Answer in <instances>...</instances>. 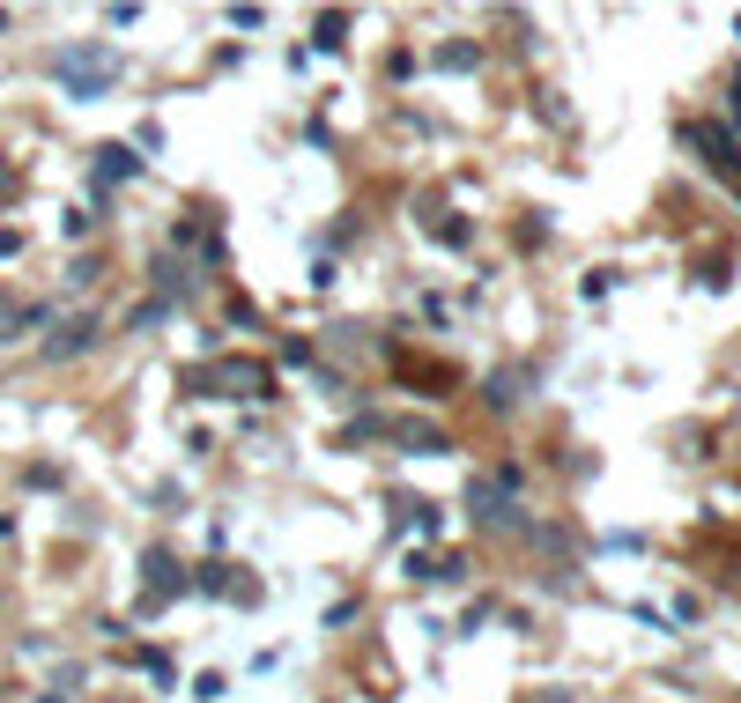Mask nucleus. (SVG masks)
Here are the masks:
<instances>
[{
    "mask_svg": "<svg viewBox=\"0 0 741 703\" xmlns=\"http://www.w3.org/2000/svg\"><path fill=\"white\" fill-rule=\"evenodd\" d=\"M38 703H67V696H38Z\"/></svg>",
    "mask_w": 741,
    "mask_h": 703,
    "instance_id": "obj_10",
    "label": "nucleus"
},
{
    "mask_svg": "<svg viewBox=\"0 0 741 703\" xmlns=\"http://www.w3.org/2000/svg\"><path fill=\"white\" fill-rule=\"evenodd\" d=\"M482 400H490L497 415H512V408H519V370H497L490 386H482Z\"/></svg>",
    "mask_w": 741,
    "mask_h": 703,
    "instance_id": "obj_6",
    "label": "nucleus"
},
{
    "mask_svg": "<svg viewBox=\"0 0 741 703\" xmlns=\"http://www.w3.org/2000/svg\"><path fill=\"white\" fill-rule=\"evenodd\" d=\"M342 30H348V15H342V8H326V15H320V45L342 52Z\"/></svg>",
    "mask_w": 741,
    "mask_h": 703,
    "instance_id": "obj_8",
    "label": "nucleus"
},
{
    "mask_svg": "<svg viewBox=\"0 0 741 703\" xmlns=\"http://www.w3.org/2000/svg\"><path fill=\"white\" fill-rule=\"evenodd\" d=\"M164 592H186V570H171V548H148V592H142V615L164 607Z\"/></svg>",
    "mask_w": 741,
    "mask_h": 703,
    "instance_id": "obj_3",
    "label": "nucleus"
},
{
    "mask_svg": "<svg viewBox=\"0 0 741 703\" xmlns=\"http://www.w3.org/2000/svg\"><path fill=\"white\" fill-rule=\"evenodd\" d=\"M400 444H408V452H452V437L430 430V422H400Z\"/></svg>",
    "mask_w": 741,
    "mask_h": 703,
    "instance_id": "obj_5",
    "label": "nucleus"
},
{
    "mask_svg": "<svg viewBox=\"0 0 741 703\" xmlns=\"http://www.w3.org/2000/svg\"><path fill=\"white\" fill-rule=\"evenodd\" d=\"M52 74H60V90L74 104H97L112 82H119V52L112 45H60L52 52Z\"/></svg>",
    "mask_w": 741,
    "mask_h": 703,
    "instance_id": "obj_1",
    "label": "nucleus"
},
{
    "mask_svg": "<svg viewBox=\"0 0 741 703\" xmlns=\"http://www.w3.org/2000/svg\"><path fill=\"white\" fill-rule=\"evenodd\" d=\"M134 170H142V156H134V148H119V141L97 148V178H134Z\"/></svg>",
    "mask_w": 741,
    "mask_h": 703,
    "instance_id": "obj_4",
    "label": "nucleus"
},
{
    "mask_svg": "<svg viewBox=\"0 0 741 703\" xmlns=\"http://www.w3.org/2000/svg\"><path fill=\"white\" fill-rule=\"evenodd\" d=\"M0 30H8V8H0Z\"/></svg>",
    "mask_w": 741,
    "mask_h": 703,
    "instance_id": "obj_11",
    "label": "nucleus"
},
{
    "mask_svg": "<svg viewBox=\"0 0 741 703\" xmlns=\"http://www.w3.org/2000/svg\"><path fill=\"white\" fill-rule=\"evenodd\" d=\"M194 585H200V592H230V578H222V563H200V578H194Z\"/></svg>",
    "mask_w": 741,
    "mask_h": 703,
    "instance_id": "obj_9",
    "label": "nucleus"
},
{
    "mask_svg": "<svg viewBox=\"0 0 741 703\" xmlns=\"http://www.w3.org/2000/svg\"><path fill=\"white\" fill-rule=\"evenodd\" d=\"M90 348H97V318H90V312L60 318V334L45 340V356H52V364H67V356H90Z\"/></svg>",
    "mask_w": 741,
    "mask_h": 703,
    "instance_id": "obj_2",
    "label": "nucleus"
},
{
    "mask_svg": "<svg viewBox=\"0 0 741 703\" xmlns=\"http://www.w3.org/2000/svg\"><path fill=\"white\" fill-rule=\"evenodd\" d=\"M430 60H438L445 74H468L474 60H482V52H474V45H438V52H430Z\"/></svg>",
    "mask_w": 741,
    "mask_h": 703,
    "instance_id": "obj_7",
    "label": "nucleus"
}]
</instances>
